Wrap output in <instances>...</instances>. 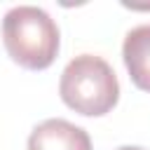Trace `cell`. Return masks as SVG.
<instances>
[{
    "instance_id": "1",
    "label": "cell",
    "mask_w": 150,
    "mask_h": 150,
    "mask_svg": "<svg viewBox=\"0 0 150 150\" xmlns=\"http://www.w3.org/2000/svg\"><path fill=\"white\" fill-rule=\"evenodd\" d=\"M2 42L14 63L26 70H45L59 54L61 33L42 7L16 5L2 19Z\"/></svg>"
},
{
    "instance_id": "2",
    "label": "cell",
    "mask_w": 150,
    "mask_h": 150,
    "mask_svg": "<svg viewBox=\"0 0 150 150\" xmlns=\"http://www.w3.org/2000/svg\"><path fill=\"white\" fill-rule=\"evenodd\" d=\"M61 101L84 115L101 117L120 101V82L110 63L96 54H80L66 63L59 80Z\"/></svg>"
},
{
    "instance_id": "3",
    "label": "cell",
    "mask_w": 150,
    "mask_h": 150,
    "mask_svg": "<svg viewBox=\"0 0 150 150\" xmlns=\"http://www.w3.org/2000/svg\"><path fill=\"white\" fill-rule=\"evenodd\" d=\"M28 150H91V138L82 127L63 117H49L33 127Z\"/></svg>"
},
{
    "instance_id": "4",
    "label": "cell",
    "mask_w": 150,
    "mask_h": 150,
    "mask_svg": "<svg viewBox=\"0 0 150 150\" xmlns=\"http://www.w3.org/2000/svg\"><path fill=\"white\" fill-rule=\"evenodd\" d=\"M122 59L131 82L138 89L150 91V23L136 26L127 33L122 42Z\"/></svg>"
},
{
    "instance_id": "5",
    "label": "cell",
    "mask_w": 150,
    "mask_h": 150,
    "mask_svg": "<svg viewBox=\"0 0 150 150\" xmlns=\"http://www.w3.org/2000/svg\"><path fill=\"white\" fill-rule=\"evenodd\" d=\"M115 150H145V148H141V145H120Z\"/></svg>"
}]
</instances>
